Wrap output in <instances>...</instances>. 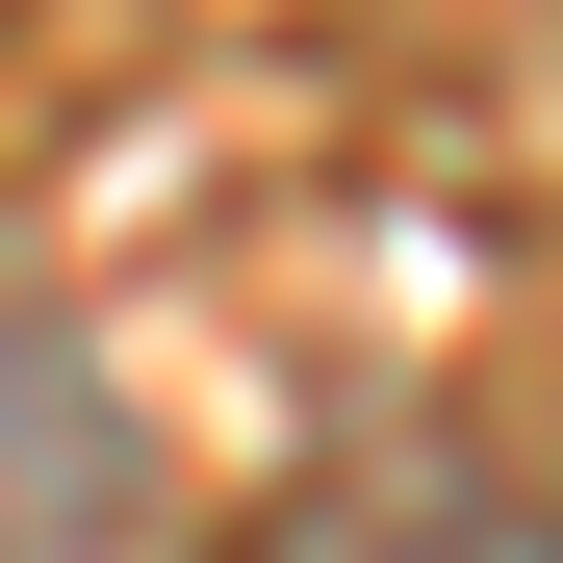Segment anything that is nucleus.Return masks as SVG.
<instances>
[{
	"label": "nucleus",
	"mask_w": 563,
	"mask_h": 563,
	"mask_svg": "<svg viewBox=\"0 0 563 563\" xmlns=\"http://www.w3.org/2000/svg\"><path fill=\"white\" fill-rule=\"evenodd\" d=\"M154 538V435H129V358L0 282V563H129Z\"/></svg>",
	"instance_id": "obj_2"
},
{
	"label": "nucleus",
	"mask_w": 563,
	"mask_h": 563,
	"mask_svg": "<svg viewBox=\"0 0 563 563\" xmlns=\"http://www.w3.org/2000/svg\"><path fill=\"white\" fill-rule=\"evenodd\" d=\"M231 563H563V461L461 435V410H385V435L282 461V487L231 512Z\"/></svg>",
	"instance_id": "obj_1"
}]
</instances>
